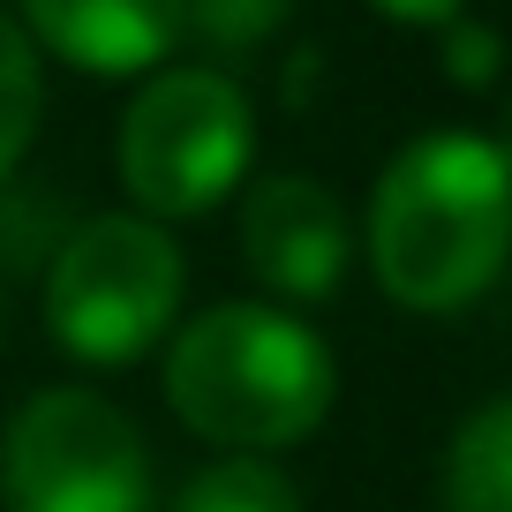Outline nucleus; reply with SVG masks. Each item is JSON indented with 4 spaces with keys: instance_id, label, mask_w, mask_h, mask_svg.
Listing matches in <instances>:
<instances>
[{
    "instance_id": "7ed1b4c3",
    "label": "nucleus",
    "mask_w": 512,
    "mask_h": 512,
    "mask_svg": "<svg viewBox=\"0 0 512 512\" xmlns=\"http://www.w3.org/2000/svg\"><path fill=\"white\" fill-rule=\"evenodd\" d=\"M181 279L189 264L174 234H159L151 219H91L68 234V249L46 272V324L76 362L128 369L174 324Z\"/></svg>"
},
{
    "instance_id": "39448f33",
    "label": "nucleus",
    "mask_w": 512,
    "mask_h": 512,
    "mask_svg": "<svg viewBox=\"0 0 512 512\" xmlns=\"http://www.w3.org/2000/svg\"><path fill=\"white\" fill-rule=\"evenodd\" d=\"M0 497L8 512H151V452L113 400L53 384L0 437Z\"/></svg>"
},
{
    "instance_id": "0eeeda50",
    "label": "nucleus",
    "mask_w": 512,
    "mask_h": 512,
    "mask_svg": "<svg viewBox=\"0 0 512 512\" xmlns=\"http://www.w3.org/2000/svg\"><path fill=\"white\" fill-rule=\"evenodd\" d=\"M16 8L23 38H38L83 76H144L181 38V0H16Z\"/></svg>"
},
{
    "instance_id": "1a4fd4ad",
    "label": "nucleus",
    "mask_w": 512,
    "mask_h": 512,
    "mask_svg": "<svg viewBox=\"0 0 512 512\" xmlns=\"http://www.w3.org/2000/svg\"><path fill=\"white\" fill-rule=\"evenodd\" d=\"M174 512H302V490L272 460H219L181 482Z\"/></svg>"
},
{
    "instance_id": "20e7f679",
    "label": "nucleus",
    "mask_w": 512,
    "mask_h": 512,
    "mask_svg": "<svg viewBox=\"0 0 512 512\" xmlns=\"http://www.w3.org/2000/svg\"><path fill=\"white\" fill-rule=\"evenodd\" d=\"M256 159V121L234 76L219 68H159L121 113V181L159 219H196L241 189Z\"/></svg>"
},
{
    "instance_id": "6e6552de",
    "label": "nucleus",
    "mask_w": 512,
    "mask_h": 512,
    "mask_svg": "<svg viewBox=\"0 0 512 512\" xmlns=\"http://www.w3.org/2000/svg\"><path fill=\"white\" fill-rule=\"evenodd\" d=\"M445 512H512V392L460 422L445 452Z\"/></svg>"
},
{
    "instance_id": "f8f14e48",
    "label": "nucleus",
    "mask_w": 512,
    "mask_h": 512,
    "mask_svg": "<svg viewBox=\"0 0 512 512\" xmlns=\"http://www.w3.org/2000/svg\"><path fill=\"white\" fill-rule=\"evenodd\" d=\"M497 31L490 23H445V76L467 83V91H482V83L497 76Z\"/></svg>"
},
{
    "instance_id": "423d86ee",
    "label": "nucleus",
    "mask_w": 512,
    "mask_h": 512,
    "mask_svg": "<svg viewBox=\"0 0 512 512\" xmlns=\"http://www.w3.org/2000/svg\"><path fill=\"white\" fill-rule=\"evenodd\" d=\"M347 249V204L309 174H264L241 204V256L279 302H324L347 279Z\"/></svg>"
},
{
    "instance_id": "9b49d317",
    "label": "nucleus",
    "mask_w": 512,
    "mask_h": 512,
    "mask_svg": "<svg viewBox=\"0 0 512 512\" xmlns=\"http://www.w3.org/2000/svg\"><path fill=\"white\" fill-rule=\"evenodd\" d=\"M287 16L294 0H181V31H196L211 53H256Z\"/></svg>"
},
{
    "instance_id": "9d476101",
    "label": "nucleus",
    "mask_w": 512,
    "mask_h": 512,
    "mask_svg": "<svg viewBox=\"0 0 512 512\" xmlns=\"http://www.w3.org/2000/svg\"><path fill=\"white\" fill-rule=\"evenodd\" d=\"M38 113H46V83H38V53L23 38L16 16H0V181L23 166L38 136Z\"/></svg>"
},
{
    "instance_id": "f257e3e1",
    "label": "nucleus",
    "mask_w": 512,
    "mask_h": 512,
    "mask_svg": "<svg viewBox=\"0 0 512 512\" xmlns=\"http://www.w3.org/2000/svg\"><path fill=\"white\" fill-rule=\"evenodd\" d=\"M512 256V166L490 136L437 128L384 166L369 204V264L400 309H467Z\"/></svg>"
},
{
    "instance_id": "ddd939ff",
    "label": "nucleus",
    "mask_w": 512,
    "mask_h": 512,
    "mask_svg": "<svg viewBox=\"0 0 512 512\" xmlns=\"http://www.w3.org/2000/svg\"><path fill=\"white\" fill-rule=\"evenodd\" d=\"M392 23H460V0H369Z\"/></svg>"
},
{
    "instance_id": "f03ea898",
    "label": "nucleus",
    "mask_w": 512,
    "mask_h": 512,
    "mask_svg": "<svg viewBox=\"0 0 512 512\" xmlns=\"http://www.w3.org/2000/svg\"><path fill=\"white\" fill-rule=\"evenodd\" d=\"M332 347L272 302H219L181 324L166 354V407L234 460L287 452L332 415Z\"/></svg>"
},
{
    "instance_id": "4468645a",
    "label": "nucleus",
    "mask_w": 512,
    "mask_h": 512,
    "mask_svg": "<svg viewBox=\"0 0 512 512\" xmlns=\"http://www.w3.org/2000/svg\"><path fill=\"white\" fill-rule=\"evenodd\" d=\"M497 151H505V166H512V98H505V136H490Z\"/></svg>"
}]
</instances>
